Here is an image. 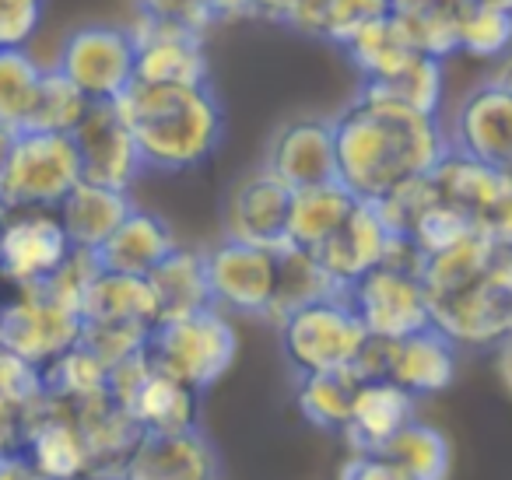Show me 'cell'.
I'll return each instance as SVG.
<instances>
[{"instance_id": "22", "label": "cell", "mask_w": 512, "mask_h": 480, "mask_svg": "<svg viewBox=\"0 0 512 480\" xmlns=\"http://www.w3.org/2000/svg\"><path fill=\"white\" fill-rule=\"evenodd\" d=\"M414 417V396L393 382H365L355 400V414L344 431L355 456H379Z\"/></svg>"}, {"instance_id": "21", "label": "cell", "mask_w": 512, "mask_h": 480, "mask_svg": "<svg viewBox=\"0 0 512 480\" xmlns=\"http://www.w3.org/2000/svg\"><path fill=\"white\" fill-rule=\"evenodd\" d=\"M25 459L46 480H92V456H88L85 435L71 410L53 403L50 396H43V403L29 414Z\"/></svg>"}, {"instance_id": "48", "label": "cell", "mask_w": 512, "mask_h": 480, "mask_svg": "<svg viewBox=\"0 0 512 480\" xmlns=\"http://www.w3.org/2000/svg\"><path fill=\"white\" fill-rule=\"evenodd\" d=\"M488 81H495L498 88H505V92H512V53H509V57L498 60V71L491 74Z\"/></svg>"}, {"instance_id": "41", "label": "cell", "mask_w": 512, "mask_h": 480, "mask_svg": "<svg viewBox=\"0 0 512 480\" xmlns=\"http://www.w3.org/2000/svg\"><path fill=\"white\" fill-rule=\"evenodd\" d=\"M330 4L334 0H295L292 15H288V29H295L299 36L309 39H323L327 43L330 32Z\"/></svg>"}, {"instance_id": "38", "label": "cell", "mask_w": 512, "mask_h": 480, "mask_svg": "<svg viewBox=\"0 0 512 480\" xmlns=\"http://www.w3.org/2000/svg\"><path fill=\"white\" fill-rule=\"evenodd\" d=\"M50 0H0V50H29Z\"/></svg>"}, {"instance_id": "39", "label": "cell", "mask_w": 512, "mask_h": 480, "mask_svg": "<svg viewBox=\"0 0 512 480\" xmlns=\"http://www.w3.org/2000/svg\"><path fill=\"white\" fill-rule=\"evenodd\" d=\"M393 15V0H334L330 4V46H344L358 29H365L376 18Z\"/></svg>"}, {"instance_id": "47", "label": "cell", "mask_w": 512, "mask_h": 480, "mask_svg": "<svg viewBox=\"0 0 512 480\" xmlns=\"http://www.w3.org/2000/svg\"><path fill=\"white\" fill-rule=\"evenodd\" d=\"M15 141H18L15 130L0 127V176H4V169H8V158H11V151H15Z\"/></svg>"}, {"instance_id": "35", "label": "cell", "mask_w": 512, "mask_h": 480, "mask_svg": "<svg viewBox=\"0 0 512 480\" xmlns=\"http://www.w3.org/2000/svg\"><path fill=\"white\" fill-rule=\"evenodd\" d=\"M92 109V102L50 67L43 78V92H39L36 113L29 120L25 134H67L71 137L78 130V123L85 120V113Z\"/></svg>"}, {"instance_id": "7", "label": "cell", "mask_w": 512, "mask_h": 480, "mask_svg": "<svg viewBox=\"0 0 512 480\" xmlns=\"http://www.w3.org/2000/svg\"><path fill=\"white\" fill-rule=\"evenodd\" d=\"M81 183V158L67 134H18L0 176V211H57Z\"/></svg>"}, {"instance_id": "5", "label": "cell", "mask_w": 512, "mask_h": 480, "mask_svg": "<svg viewBox=\"0 0 512 480\" xmlns=\"http://www.w3.org/2000/svg\"><path fill=\"white\" fill-rule=\"evenodd\" d=\"M432 326L456 347L502 344L512 337V246H498L491 263L467 284L428 298Z\"/></svg>"}, {"instance_id": "51", "label": "cell", "mask_w": 512, "mask_h": 480, "mask_svg": "<svg viewBox=\"0 0 512 480\" xmlns=\"http://www.w3.org/2000/svg\"><path fill=\"white\" fill-rule=\"evenodd\" d=\"M0 221H4V211H0Z\"/></svg>"}, {"instance_id": "49", "label": "cell", "mask_w": 512, "mask_h": 480, "mask_svg": "<svg viewBox=\"0 0 512 480\" xmlns=\"http://www.w3.org/2000/svg\"><path fill=\"white\" fill-rule=\"evenodd\" d=\"M470 8H491V11H509L512 15V0H470Z\"/></svg>"}, {"instance_id": "13", "label": "cell", "mask_w": 512, "mask_h": 480, "mask_svg": "<svg viewBox=\"0 0 512 480\" xmlns=\"http://www.w3.org/2000/svg\"><path fill=\"white\" fill-rule=\"evenodd\" d=\"M292 197L295 190H288L264 165L242 172L221 200V239L281 249L288 242Z\"/></svg>"}, {"instance_id": "3", "label": "cell", "mask_w": 512, "mask_h": 480, "mask_svg": "<svg viewBox=\"0 0 512 480\" xmlns=\"http://www.w3.org/2000/svg\"><path fill=\"white\" fill-rule=\"evenodd\" d=\"M421 253L407 239H393L383 267L348 288V302L358 312L369 337L404 340L432 326L428 291L421 281Z\"/></svg>"}, {"instance_id": "24", "label": "cell", "mask_w": 512, "mask_h": 480, "mask_svg": "<svg viewBox=\"0 0 512 480\" xmlns=\"http://www.w3.org/2000/svg\"><path fill=\"white\" fill-rule=\"evenodd\" d=\"M176 249H179V242H176V235H172L169 221L134 207L130 218L116 228V235L95 256H99L102 270H109V274L148 277L151 270L169 253H176Z\"/></svg>"}, {"instance_id": "44", "label": "cell", "mask_w": 512, "mask_h": 480, "mask_svg": "<svg viewBox=\"0 0 512 480\" xmlns=\"http://www.w3.org/2000/svg\"><path fill=\"white\" fill-rule=\"evenodd\" d=\"M207 11H211L214 25H232V22H246L256 18V4L253 0H207Z\"/></svg>"}, {"instance_id": "29", "label": "cell", "mask_w": 512, "mask_h": 480, "mask_svg": "<svg viewBox=\"0 0 512 480\" xmlns=\"http://www.w3.org/2000/svg\"><path fill=\"white\" fill-rule=\"evenodd\" d=\"M341 50H344V57L351 60V67L362 74V85L390 81L393 74L404 71L414 57H421L393 15L376 18V22H369L365 29H358Z\"/></svg>"}, {"instance_id": "46", "label": "cell", "mask_w": 512, "mask_h": 480, "mask_svg": "<svg viewBox=\"0 0 512 480\" xmlns=\"http://www.w3.org/2000/svg\"><path fill=\"white\" fill-rule=\"evenodd\" d=\"M495 368H498V379H502L505 393L512 396V337H505L498 344V358H495Z\"/></svg>"}, {"instance_id": "37", "label": "cell", "mask_w": 512, "mask_h": 480, "mask_svg": "<svg viewBox=\"0 0 512 480\" xmlns=\"http://www.w3.org/2000/svg\"><path fill=\"white\" fill-rule=\"evenodd\" d=\"M43 396H46L43 372L36 365H29V361H22L18 354L0 347V403L11 410H22V414H32L43 403Z\"/></svg>"}, {"instance_id": "14", "label": "cell", "mask_w": 512, "mask_h": 480, "mask_svg": "<svg viewBox=\"0 0 512 480\" xmlns=\"http://www.w3.org/2000/svg\"><path fill=\"white\" fill-rule=\"evenodd\" d=\"M71 253L57 211H15L0 221V281L15 291L46 284Z\"/></svg>"}, {"instance_id": "26", "label": "cell", "mask_w": 512, "mask_h": 480, "mask_svg": "<svg viewBox=\"0 0 512 480\" xmlns=\"http://www.w3.org/2000/svg\"><path fill=\"white\" fill-rule=\"evenodd\" d=\"M81 316H85V323L144 326V330H155L158 302H155V291H151L148 277L109 274V270H102L92 288H88Z\"/></svg>"}, {"instance_id": "32", "label": "cell", "mask_w": 512, "mask_h": 480, "mask_svg": "<svg viewBox=\"0 0 512 480\" xmlns=\"http://www.w3.org/2000/svg\"><path fill=\"white\" fill-rule=\"evenodd\" d=\"M46 67L29 50H0V127L25 134L43 92Z\"/></svg>"}, {"instance_id": "8", "label": "cell", "mask_w": 512, "mask_h": 480, "mask_svg": "<svg viewBox=\"0 0 512 480\" xmlns=\"http://www.w3.org/2000/svg\"><path fill=\"white\" fill-rule=\"evenodd\" d=\"M53 71L88 102H120L137 81V43L130 25L88 22L64 36Z\"/></svg>"}, {"instance_id": "23", "label": "cell", "mask_w": 512, "mask_h": 480, "mask_svg": "<svg viewBox=\"0 0 512 480\" xmlns=\"http://www.w3.org/2000/svg\"><path fill=\"white\" fill-rule=\"evenodd\" d=\"M130 211H134L130 193L109 190V186H95L81 179L71 190V197L57 207V218H60V225H64L74 249L99 253L116 235V228L130 218Z\"/></svg>"}, {"instance_id": "33", "label": "cell", "mask_w": 512, "mask_h": 480, "mask_svg": "<svg viewBox=\"0 0 512 480\" xmlns=\"http://www.w3.org/2000/svg\"><path fill=\"white\" fill-rule=\"evenodd\" d=\"M379 456H386L393 466L407 473L411 480H446L453 466L449 438L432 424L411 421Z\"/></svg>"}, {"instance_id": "10", "label": "cell", "mask_w": 512, "mask_h": 480, "mask_svg": "<svg viewBox=\"0 0 512 480\" xmlns=\"http://www.w3.org/2000/svg\"><path fill=\"white\" fill-rule=\"evenodd\" d=\"M355 372L365 382H393L418 400L442 393L456 379V344L439 326H428L404 340L369 337Z\"/></svg>"}, {"instance_id": "17", "label": "cell", "mask_w": 512, "mask_h": 480, "mask_svg": "<svg viewBox=\"0 0 512 480\" xmlns=\"http://www.w3.org/2000/svg\"><path fill=\"white\" fill-rule=\"evenodd\" d=\"M264 169L274 172L288 190H313L337 183L334 120L327 116H292L271 134Z\"/></svg>"}, {"instance_id": "20", "label": "cell", "mask_w": 512, "mask_h": 480, "mask_svg": "<svg viewBox=\"0 0 512 480\" xmlns=\"http://www.w3.org/2000/svg\"><path fill=\"white\" fill-rule=\"evenodd\" d=\"M120 480H221V459L200 428L141 435Z\"/></svg>"}, {"instance_id": "30", "label": "cell", "mask_w": 512, "mask_h": 480, "mask_svg": "<svg viewBox=\"0 0 512 480\" xmlns=\"http://www.w3.org/2000/svg\"><path fill=\"white\" fill-rule=\"evenodd\" d=\"M358 207V197L348 193L341 183L313 186V190H295L292 197V218H288V242L299 249H316L351 218Z\"/></svg>"}, {"instance_id": "12", "label": "cell", "mask_w": 512, "mask_h": 480, "mask_svg": "<svg viewBox=\"0 0 512 480\" xmlns=\"http://www.w3.org/2000/svg\"><path fill=\"white\" fill-rule=\"evenodd\" d=\"M211 302L225 316H271L278 295V249L221 239L204 249Z\"/></svg>"}, {"instance_id": "45", "label": "cell", "mask_w": 512, "mask_h": 480, "mask_svg": "<svg viewBox=\"0 0 512 480\" xmlns=\"http://www.w3.org/2000/svg\"><path fill=\"white\" fill-rule=\"evenodd\" d=\"M0 480H46L25 456H4L0 459Z\"/></svg>"}, {"instance_id": "31", "label": "cell", "mask_w": 512, "mask_h": 480, "mask_svg": "<svg viewBox=\"0 0 512 480\" xmlns=\"http://www.w3.org/2000/svg\"><path fill=\"white\" fill-rule=\"evenodd\" d=\"M334 295H341V288L330 281V274L316 260V253L292 246V242H285L278 249V295H274L271 316H267L274 326L285 323L292 312Z\"/></svg>"}, {"instance_id": "19", "label": "cell", "mask_w": 512, "mask_h": 480, "mask_svg": "<svg viewBox=\"0 0 512 480\" xmlns=\"http://www.w3.org/2000/svg\"><path fill=\"white\" fill-rule=\"evenodd\" d=\"M393 239H397V235L386 228L379 207L358 200L351 218L316 249V260L323 263V270H327L337 288L348 291L351 284H358L365 274L383 267L393 249Z\"/></svg>"}, {"instance_id": "36", "label": "cell", "mask_w": 512, "mask_h": 480, "mask_svg": "<svg viewBox=\"0 0 512 480\" xmlns=\"http://www.w3.org/2000/svg\"><path fill=\"white\" fill-rule=\"evenodd\" d=\"M460 53L474 60H502L512 53V15L491 8H470L460 29Z\"/></svg>"}, {"instance_id": "25", "label": "cell", "mask_w": 512, "mask_h": 480, "mask_svg": "<svg viewBox=\"0 0 512 480\" xmlns=\"http://www.w3.org/2000/svg\"><path fill=\"white\" fill-rule=\"evenodd\" d=\"M148 284L158 302V323H172V319H186L204 309H214L211 284H207L204 249L179 246L176 253H169L151 270Z\"/></svg>"}, {"instance_id": "4", "label": "cell", "mask_w": 512, "mask_h": 480, "mask_svg": "<svg viewBox=\"0 0 512 480\" xmlns=\"http://www.w3.org/2000/svg\"><path fill=\"white\" fill-rule=\"evenodd\" d=\"M239 337L232 319L221 309H204L197 316L158 323L148 340V358L158 372L172 375L193 393L211 389L232 368Z\"/></svg>"}, {"instance_id": "18", "label": "cell", "mask_w": 512, "mask_h": 480, "mask_svg": "<svg viewBox=\"0 0 512 480\" xmlns=\"http://www.w3.org/2000/svg\"><path fill=\"white\" fill-rule=\"evenodd\" d=\"M449 144L474 162L512 172V92L495 81L477 85L456 109Z\"/></svg>"}, {"instance_id": "40", "label": "cell", "mask_w": 512, "mask_h": 480, "mask_svg": "<svg viewBox=\"0 0 512 480\" xmlns=\"http://www.w3.org/2000/svg\"><path fill=\"white\" fill-rule=\"evenodd\" d=\"M134 8H137V15L190 25V29H197V32L211 29V25L204 22V15L197 11V4H193V0H134Z\"/></svg>"}, {"instance_id": "34", "label": "cell", "mask_w": 512, "mask_h": 480, "mask_svg": "<svg viewBox=\"0 0 512 480\" xmlns=\"http://www.w3.org/2000/svg\"><path fill=\"white\" fill-rule=\"evenodd\" d=\"M369 92L393 99L400 106L414 109V113L439 116L442 92H446V74H442V60L432 57H414L411 64L400 74H393L390 81H379V85H362Z\"/></svg>"}, {"instance_id": "9", "label": "cell", "mask_w": 512, "mask_h": 480, "mask_svg": "<svg viewBox=\"0 0 512 480\" xmlns=\"http://www.w3.org/2000/svg\"><path fill=\"white\" fill-rule=\"evenodd\" d=\"M81 333H85V316L53 298L46 288H25L11 302H4L0 347L36 365L39 372L74 351L81 344Z\"/></svg>"}, {"instance_id": "2", "label": "cell", "mask_w": 512, "mask_h": 480, "mask_svg": "<svg viewBox=\"0 0 512 480\" xmlns=\"http://www.w3.org/2000/svg\"><path fill=\"white\" fill-rule=\"evenodd\" d=\"M120 113L148 172L200 169L225 141V109L211 85H137L120 99Z\"/></svg>"}, {"instance_id": "28", "label": "cell", "mask_w": 512, "mask_h": 480, "mask_svg": "<svg viewBox=\"0 0 512 480\" xmlns=\"http://www.w3.org/2000/svg\"><path fill=\"white\" fill-rule=\"evenodd\" d=\"M362 386H365V379L355 368L295 375V407H299V414L306 417L313 428L348 431Z\"/></svg>"}, {"instance_id": "16", "label": "cell", "mask_w": 512, "mask_h": 480, "mask_svg": "<svg viewBox=\"0 0 512 480\" xmlns=\"http://www.w3.org/2000/svg\"><path fill=\"white\" fill-rule=\"evenodd\" d=\"M71 137L74 148H78L85 183L130 193V186L148 172L134 134H130L127 120L120 113V102H92V109Z\"/></svg>"}, {"instance_id": "11", "label": "cell", "mask_w": 512, "mask_h": 480, "mask_svg": "<svg viewBox=\"0 0 512 480\" xmlns=\"http://www.w3.org/2000/svg\"><path fill=\"white\" fill-rule=\"evenodd\" d=\"M109 393L144 435H172L197 428V396L190 386L151 365L148 351L109 368Z\"/></svg>"}, {"instance_id": "15", "label": "cell", "mask_w": 512, "mask_h": 480, "mask_svg": "<svg viewBox=\"0 0 512 480\" xmlns=\"http://www.w3.org/2000/svg\"><path fill=\"white\" fill-rule=\"evenodd\" d=\"M130 32L137 43V85H211L204 32L148 15H137Z\"/></svg>"}, {"instance_id": "1", "label": "cell", "mask_w": 512, "mask_h": 480, "mask_svg": "<svg viewBox=\"0 0 512 480\" xmlns=\"http://www.w3.org/2000/svg\"><path fill=\"white\" fill-rule=\"evenodd\" d=\"M337 183L365 204L393 197L400 186L425 179L453 151L439 116L414 113L362 88L334 116Z\"/></svg>"}, {"instance_id": "50", "label": "cell", "mask_w": 512, "mask_h": 480, "mask_svg": "<svg viewBox=\"0 0 512 480\" xmlns=\"http://www.w3.org/2000/svg\"><path fill=\"white\" fill-rule=\"evenodd\" d=\"M0 323H4V302H0Z\"/></svg>"}, {"instance_id": "6", "label": "cell", "mask_w": 512, "mask_h": 480, "mask_svg": "<svg viewBox=\"0 0 512 480\" xmlns=\"http://www.w3.org/2000/svg\"><path fill=\"white\" fill-rule=\"evenodd\" d=\"M278 333L285 361L295 375L355 368L369 344V330L351 309L348 291L292 312L285 323H278Z\"/></svg>"}, {"instance_id": "42", "label": "cell", "mask_w": 512, "mask_h": 480, "mask_svg": "<svg viewBox=\"0 0 512 480\" xmlns=\"http://www.w3.org/2000/svg\"><path fill=\"white\" fill-rule=\"evenodd\" d=\"M341 480H411L386 456H351L341 466Z\"/></svg>"}, {"instance_id": "43", "label": "cell", "mask_w": 512, "mask_h": 480, "mask_svg": "<svg viewBox=\"0 0 512 480\" xmlns=\"http://www.w3.org/2000/svg\"><path fill=\"white\" fill-rule=\"evenodd\" d=\"M25 435H29V414L0 403V459L25 456Z\"/></svg>"}, {"instance_id": "27", "label": "cell", "mask_w": 512, "mask_h": 480, "mask_svg": "<svg viewBox=\"0 0 512 480\" xmlns=\"http://www.w3.org/2000/svg\"><path fill=\"white\" fill-rule=\"evenodd\" d=\"M470 0H393V18L421 57L446 60L460 53V29Z\"/></svg>"}]
</instances>
